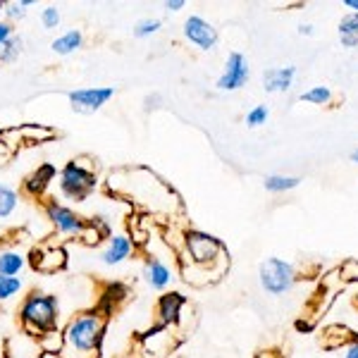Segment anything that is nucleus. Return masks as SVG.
Segmentation results:
<instances>
[{"label": "nucleus", "instance_id": "10", "mask_svg": "<svg viewBox=\"0 0 358 358\" xmlns=\"http://www.w3.org/2000/svg\"><path fill=\"white\" fill-rule=\"evenodd\" d=\"M248 77H251V67H248V60L244 53H229L227 62H224L222 74L217 77L215 86L220 91H239L241 86H246Z\"/></svg>", "mask_w": 358, "mask_h": 358}, {"label": "nucleus", "instance_id": "8", "mask_svg": "<svg viewBox=\"0 0 358 358\" xmlns=\"http://www.w3.org/2000/svg\"><path fill=\"white\" fill-rule=\"evenodd\" d=\"M113 98H115L113 86H84V89L67 91L69 108L79 115H94L101 110L103 106H108Z\"/></svg>", "mask_w": 358, "mask_h": 358}, {"label": "nucleus", "instance_id": "28", "mask_svg": "<svg viewBox=\"0 0 358 358\" xmlns=\"http://www.w3.org/2000/svg\"><path fill=\"white\" fill-rule=\"evenodd\" d=\"M160 29H163V20H158V17H143V20H138L134 24V36L151 38L160 31Z\"/></svg>", "mask_w": 358, "mask_h": 358}, {"label": "nucleus", "instance_id": "15", "mask_svg": "<svg viewBox=\"0 0 358 358\" xmlns=\"http://www.w3.org/2000/svg\"><path fill=\"white\" fill-rule=\"evenodd\" d=\"M141 275H143V280H146V285L155 292H165L167 287H170V282L175 280L170 265L160 261L158 256H148L146 261H143Z\"/></svg>", "mask_w": 358, "mask_h": 358}, {"label": "nucleus", "instance_id": "4", "mask_svg": "<svg viewBox=\"0 0 358 358\" xmlns=\"http://www.w3.org/2000/svg\"><path fill=\"white\" fill-rule=\"evenodd\" d=\"M98 187L96 165L89 158H74L57 172V192L65 201L84 203Z\"/></svg>", "mask_w": 358, "mask_h": 358}, {"label": "nucleus", "instance_id": "3", "mask_svg": "<svg viewBox=\"0 0 358 358\" xmlns=\"http://www.w3.org/2000/svg\"><path fill=\"white\" fill-rule=\"evenodd\" d=\"M20 327L22 334L31 339H38L43 332L55 330L57 320H60V303H57V296L45 292H29L24 296V301L20 303Z\"/></svg>", "mask_w": 358, "mask_h": 358}, {"label": "nucleus", "instance_id": "41", "mask_svg": "<svg viewBox=\"0 0 358 358\" xmlns=\"http://www.w3.org/2000/svg\"><path fill=\"white\" fill-rule=\"evenodd\" d=\"M351 160H354V163H358V148H356L354 153H351Z\"/></svg>", "mask_w": 358, "mask_h": 358}, {"label": "nucleus", "instance_id": "13", "mask_svg": "<svg viewBox=\"0 0 358 358\" xmlns=\"http://www.w3.org/2000/svg\"><path fill=\"white\" fill-rule=\"evenodd\" d=\"M131 253H134V241L127 234H113L108 236V244L101 251V263L106 268H117L124 261H129Z\"/></svg>", "mask_w": 358, "mask_h": 358}, {"label": "nucleus", "instance_id": "38", "mask_svg": "<svg viewBox=\"0 0 358 358\" xmlns=\"http://www.w3.org/2000/svg\"><path fill=\"white\" fill-rule=\"evenodd\" d=\"M299 34H303V36H310V34H313V27H310V24H301V27H299Z\"/></svg>", "mask_w": 358, "mask_h": 358}, {"label": "nucleus", "instance_id": "16", "mask_svg": "<svg viewBox=\"0 0 358 358\" xmlns=\"http://www.w3.org/2000/svg\"><path fill=\"white\" fill-rule=\"evenodd\" d=\"M175 337L170 334V327H160L155 325L153 330H148L141 337V346L146 354H151L153 358H163L175 349Z\"/></svg>", "mask_w": 358, "mask_h": 358}, {"label": "nucleus", "instance_id": "9", "mask_svg": "<svg viewBox=\"0 0 358 358\" xmlns=\"http://www.w3.org/2000/svg\"><path fill=\"white\" fill-rule=\"evenodd\" d=\"M31 268L41 275H57L67 268V251L62 244L57 241H41L36 248L31 251Z\"/></svg>", "mask_w": 358, "mask_h": 358}, {"label": "nucleus", "instance_id": "43", "mask_svg": "<svg viewBox=\"0 0 358 358\" xmlns=\"http://www.w3.org/2000/svg\"><path fill=\"white\" fill-rule=\"evenodd\" d=\"M31 358H41V354H38V356H31Z\"/></svg>", "mask_w": 358, "mask_h": 358}, {"label": "nucleus", "instance_id": "34", "mask_svg": "<svg viewBox=\"0 0 358 358\" xmlns=\"http://www.w3.org/2000/svg\"><path fill=\"white\" fill-rule=\"evenodd\" d=\"M160 103H163V96H160V94H148L146 98H143V110L151 113V110H155V108H160Z\"/></svg>", "mask_w": 358, "mask_h": 358}, {"label": "nucleus", "instance_id": "6", "mask_svg": "<svg viewBox=\"0 0 358 358\" xmlns=\"http://www.w3.org/2000/svg\"><path fill=\"white\" fill-rule=\"evenodd\" d=\"M43 215L50 222L53 232L57 236H65V239H79V234L86 227V217L79 215L74 208L60 203L57 199H45L43 201Z\"/></svg>", "mask_w": 358, "mask_h": 358}, {"label": "nucleus", "instance_id": "20", "mask_svg": "<svg viewBox=\"0 0 358 358\" xmlns=\"http://www.w3.org/2000/svg\"><path fill=\"white\" fill-rule=\"evenodd\" d=\"M20 134H22V141H24V146H38V143H48L53 141L57 136L55 129H50V127L45 124H20Z\"/></svg>", "mask_w": 358, "mask_h": 358}, {"label": "nucleus", "instance_id": "5", "mask_svg": "<svg viewBox=\"0 0 358 358\" xmlns=\"http://www.w3.org/2000/svg\"><path fill=\"white\" fill-rule=\"evenodd\" d=\"M184 248L189 253V263L196 265V268H203V270H222L224 273V246L217 236L206 234L201 229H192L184 236Z\"/></svg>", "mask_w": 358, "mask_h": 358}, {"label": "nucleus", "instance_id": "18", "mask_svg": "<svg viewBox=\"0 0 358 358\" xmlns=\"http://www.w3.org/2000/svg\"><path fill=\"white\" fill-rule=\"evenodd\" d=\"M20 206H22L20 192L0 182V227H3L5 222L13 220L17 215V210H20Z\"/></svg>", "mask_w": 358, "mask_h": 358}, {"label": "nucleus", "instance_id": "35", "mask_svg": "<svg viewBox=\"0 0 358 358\" xmlns=\"http://www.w3.org/2000/svg\"><path fill=\"white\" fill-rule=\"evenodd\" d=\"M184 5H187L184 0H165L163 8L167 10V13H179V10H182Z\"/></svg>", "mask_w": 358, "mask_h": 358}, {"label": "nucleus", "instance_id": "30", "mask_svg": "<svg viewBox=\"0 0 358 358\" xmlns=\"http://www.w3.org/2000/svg\"><path fill=\"white\" fill-rule=\"evenodd\" d=\"M330 98H332V94L327 86H313V89L303 91V94L299 96V101L313 103V106H325V103H330Z\"/></svg>", "mask_w": 358, "mask_h": 358}, {"label": "nucleus", "instance_id": "24", "mask_svg": "<svg viewBox=\"0 0 358 358\" xmlns=\"http://www.w3.org/2000/svg\"><path fill=\"white\" fill-rule=\"evenodd\" d=\"M103 239H108V227L101 220H89L77 241L84 246H98Z\"/></svg>", "mask_w": 358, "mask_h": 358}, {"label": "nucleus", "instance_id": "29", "mask_svg": "<svg viewBox=\"0 0 358 358\" xmlns=\"http://www.w3.org/2000/svg\"><path fill=\"white\" fill-rule=\"evenodd\" d=\"M22 287H24V282H22L20 277L0 275V303L10 301V299H15L17 294L22 292Z\"/></svg>", "mask_w": 358, "mask_h": 358}, {"label": "nucleus", "instance_id": "7", "mask_svg": "<svg viewBox=\"0 0 358 358\" xmlns=\"http://www.w3.org/2000/svg\"><path fill=\"white\" fill-rule=\"evenodd\" d=\"M258 277H261V287L273 296H280V294L289 292L294 287V265L282 261V258H265L258 268Z\"/></svg>", "mask_w": 358, "mask_h": 358}, {"label": "nucleus", "instance_id": "33", "mask_svg": "<svg viewBox=\"0 0 358 358\" xmlns=\"http://www.w3.org/2000/svg\"><path fill=\"white\" fill-rule=\"evenodd\" d=\"M17 34V29L15 24H10V22H5V20H0V43H5V41H10Z\"/></svg>", "mask_w": 358, "mask_h": 358}, {"label": "nucleus", "instance_id": "32", "mask_svg": "<svg viewBox=\"0 0 358 358\" xmlns=\"http://www.w3.org/2000/svg\"><path fill=\"white\" fill-rule=\"evenodd\" d=\"M268 115L270 110L265 106H256V108H251V110L246 113V124L248 127H261L268 122Z\"/></svg>", "mask_w": 358, "mask_h": 358}, {"label": "nucleus", "instance_id": "2", "mask_svg": "<svg viewBox=\"0 0 358 358\" xmlns=\"http://www.w3.org/2000/svg\"><path fill=\"white\" fill-rule=\"evenodd\" d=\"M108 320H110V313H106L98 306L72 315L62 330L67 344L65 351H74V354H79V358H94L101 351L103 339H106Z\"/></svg>", "mask_w": 358, "mask_h": 358}, {"label": "nucleus", "instance_id": "31", "mask_svg": "<svg viewBox=\"0 0 358 358\" xmlns=\"http://www.w3.org/2000/svg\"><path fill=\"white\" fill-rule=\"evenodd\" d=\"M62 22V13L57 5H45V8L41 10V24L45 29H57Z\"/></svg>", "mask_w": 358, "mask_h": 358}, {"label": "nucleus", "instance_id": "25", "mask_svg": "<svg viewBox=\"0 0 358 358\" xmlns=\"http://www.w3.org/2000/svg\"><path fill=\"white\" fill-rule=\"evenodd\" d=\"M22 50H24V38L15 34L10 41L0 43V65H13L15 60H20Z\"/></svg>", "mask_w": 358, "mask_h": 358}, {"label": "nucleus", "instance_id": "22", "mask_svg": "<svg viewBox=\"0 0 358 358\" xmlns=\"http://www.w3.org/2000/svg\"><path fill=\"white\" fill-rule=\"evenodd\" d=\"M36 346L41 354H65L67 344H65V334H62L60 327H55V330H48L43 332L41 337L36 339Z\"/></svg>", "mask_w": 358, "mask_h": 358}, {"label": "nucleus", "instance_id": "21", "mask_svg": "<svg viewBox=\"0 0 358 358\" xmlns=\"http://www.w3.org/2000/svg\"><path fill=\"white\" fill-rule=\"evenodd\" d=\"M24 265H27V256L22 251H15V248L0 251V275L17 277L24 270Z\"/></svg>", "mask_w": 358, "mask_h": 358}, {"label": "nucleus", "instance_id": "14", "mask_svg": "<svg viewBox=\"0 0 358 358\" xmlns=\"http://www.w3.org/2000/svg\"><path fill=\"white\" fill-rule=\"evenodd\" d=\"M57 177V170L53 165H38L36 170L31 172V175L24 177V182H22V192H24L29 199H43L45 192H48L50 182Z\"/></svg>", "mask_w": 358, "mask_h": 358}, {"label": "nucleus", "instance_id": "23", "mask_svg": "<svg viewBox=\"0 0 358 358\" xmlns=\"http://www.w3.org/2000/svg\"><path fill=\"white\" fill-rule=\"evenodd\" d=\"M339 41L344 48H356L358 45V15L351 13L339 22Z\"/></svg>", "mask_w": 358, "mask_h": 358}, {"label": "nucleus", "instance_id": "11", "mask_svg": "<svg viewBox=\"0 0 358 358\" xmlns=\"http://www.w3.org/2000/svg\"><path fill=\"white\" fill-rule=\"evenodd\" d=\"M182 31H184V38L201 50H213L217 45V29L199 15L187 17Z\"/></svg>", "mask_w": 358, "mask_h": 358}, {"label": "nucleus", "instance_id": "36", "mask_svg": "<svg viewBox=\"0 0 358 358\" xmlns=\"http://www.w3.org/2000/svg\"><path fill=\"white\" fill-rule=\"evenodd\" d=\"M344 358H358V342L349 346V351H346Z\"/></svg>", "mask_w": 358, "mask_h": 358}, {"label": "nucleus", "instance_id": "1", "mask_svg": "<svg viewBox=\"0 0 358 358\" xmlns=\"http://www.w3.org/2000/svg\"><path fill=\"white\" fill-rule=\"evenodd\" d=\"M106 189L113 196L129 201L143 210H172L177 206V196L170 187L148 167H120L106 179Z\"/></svg>", "mask_w": 358, "mask_h": 358}, {"label": "nucleus", "instance_id": "42", "mask_svg": "<svg viewBox=\"0 0 358 358\" xmlns=\"http://www.w3.org/2000/svg\"><path fill=\"white\" fill-rule=\"evenodd\" d=\"M3 10H5V3H3V0H0V15H3Z\"/></svg>", "mask_w": 358, "mask_h": 358}, {"label": "nucleus", "instance_id": "19", "mask_svg": "<svg viewBox=\"0 0 358 358\" xmlns=\"http://www.w3.org/2000/svg\"><path fill=\"white\" fill-rule=\"evenodd\" d=\"M84 45V34L79 31V29H67L65 34H60L57 38H53V43H50V50H53L55 55H72L77 53L79 48Z\"/></svg>", "mask_w": 358, "mask_h": 358}, {"label": "nucleus", "instance_id": "26", "mask_svg": "<svg viewBox=\"0 0 358 358\" xmlns=\"http://www.w3.org/2000/svg\"><path fill=\"white\" fill-rule=\"evenodd\" d=\"M36 0H13V3H5L3 10V20L10 22V24H17L20 20H24L29 8H34Z\"/></svg>", "mask_w": 358, "mask_h": 358}, {"label": "nucleus", "instance_id": "17", "mask_svg": "<svg viewBox=\"0 0 358 358\" xmlns=\"http://www.w3.org/2000/svg\"><path fill=\"white\" fill-rule=\"evenodd\" d=\"M296 77V67H273L263 72V89L268 94H282L289 91V86Z\"/></svg>", "mask_w": 358, "mask_h": 358}, {"label": "nucleus", "instance_id": "40", "mask_svg": "<svg viewBox=\"0 0 358 358\" xmlns=\"http://www.w3.org/2000/svg\"><path fill=\"white\" fill-rule=\"evenodd\" d=\"M41 358H67L65 354H41Z\"/></svg>", "mask_w": 358, "mask_h": 358}, {"label": "nucleus", "instance_id": "39", "mask_svg": "<svg viewBox=\"0 0 358 358\" xmlns=\"http://www.w3.org/2000/svg\"><path fill=\"white\" fill-rule=\"evenodd\" d=\"M346 8H351V10H356V15H358V0H346Z\"/></svg>", "mask_w": 358, "mask_h": 358}, {"label": "nucleus", "instance_id": "12", "mask_svg": "<svg viewBox=\"0 0 358 358\" xmlns=\"http://www.w3.org/2000/svg\"><path fill=\"white\" fill-rule=\"evenodd\" d=\"M187 306V296L182 292H165L155 301V320L160 327H172L182 317V308Z\"/></svg>", "mask_w": 358, "mask_h": 358}, {"label": "nucleus", "instance_id": "37", "mask_svg": "<svg viewBox=\"0 0 358 358\" xmlns=\"http://www.w3.org/2000/svg\"><path fill=\"white\" fill-rule=\"evenodd\" d=\"M10 158H13V155H10L8 151H5V148H3V146H0V167H3L5 163H8V160H10Z\"/></svg>", "mask_w": 358, "mask_h": 358}, {"label": "nucleus", "instance_id": "27", "mask_svg": "<svg viewBox=\"0 0 358 358\" xmlns=\"http://www.w3.org/2000/svg\"><path fill=\"white\" fill-rule=\"evenodd\" d=\"M301 179L299 177H287V175H270L265 177V189L273 194H282V192H289V189H296Z\"/></svg>", "mask_w": 358, "mask_h": 358}]
</instances>
